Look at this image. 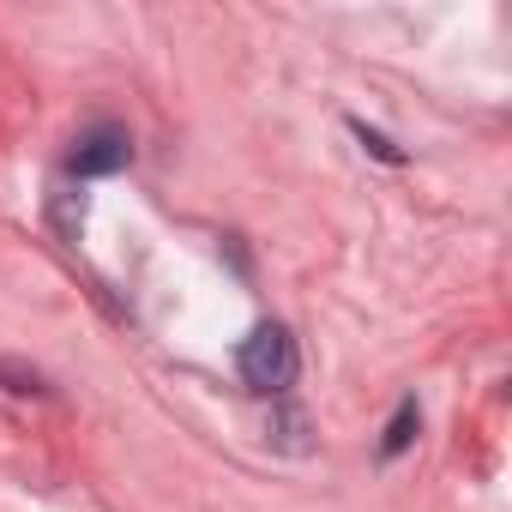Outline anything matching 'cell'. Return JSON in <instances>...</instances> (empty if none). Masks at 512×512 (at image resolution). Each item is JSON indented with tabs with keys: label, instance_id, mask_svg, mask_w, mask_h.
<instances>
[{
	"label": "cell",
	"instance_id": "cell-1",
	"mask_svg": "<svg viewBox=\"0 0 512 512\" xmlns=\"http://www.w3.org/2000/svg\"><path fill=\"white\" fill-rule=\"evenodd\" d=\"M235 368H241V380H247L253 392H272V398H278V392L296 386L302 356H296V338H290L284 326H253V338L241 344Z\"/></svg>",
	"mask_w": 512,
	"mask_h": 512
},
{
	"label": "cell",
	"instance_id": "cell-2",
	"mask_svg": "<svg viewBox=\"0 0 512 512\" xmlns=\"http://www.w3.org/2000/svg\"><path fill=\"white\" fill-rule=\"evenodd\" d=\"M127 157H133V139L121 133V127H85L79 139H73V157H67V169L73 175H115V169H127Z\"/></svg>",
	"mask_w": 512,
	"mask_h": 512
},
{
	"label": "cell",
	"instance_id": "cell-3",
	"mask_svg": "<svg viewBox=\"0 0 512 512\" xmlns=\"http://www.w3.org/2000/svg\"><path fill=\"white\" fill-rule=\"evenodd\" d=\"M410 440H416V404H398V416H392V428H386L380 452H386V458H398V452H404Z\"/></svg>",
	"mask_w": 512,
	"mask_h": 512
},
{
	"label": "cell",
	"instance_id": "cell-4",
	"mask_svg": "<svg viewBox=\"0 0 512 512\" xmlns=\"http://www.w3.org/2000/svg\"><path fill=\"white\" fill-rule=\"evenodd\" d=\"M356 139H362V145H368V151H374V157H386V163H404V151H392V145H386V139H380V133H368V127H362V121H356Z\"/></svg>",
	"mask_w": 512,
	"mask_h": 512
}]
</instances>
